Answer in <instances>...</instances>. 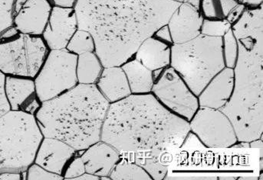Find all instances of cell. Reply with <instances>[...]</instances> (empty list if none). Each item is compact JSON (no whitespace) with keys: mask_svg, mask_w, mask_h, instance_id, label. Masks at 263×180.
I'll list each match as a JSON object with an SVG mask.
<instances>
[{"mask_svg":"<svg viewBox=\"0 0 263 180\" xmlns=\"http://www.w3.org/2000/svg\"><path fill=\"white\" fill-rule=\"evenodd\" d=\"M65 49L79 56L88 52H95L96 44L92 35L82 29H78L73 35Z\"/></svg>","mask_w":263,"mask_h":180,"instance_id":"obj_25","label":"cell"},{"mask_svg":"<svg viewBox=\"0 0 263 180\" xmlns=\"http://www.w3.org/2000/svg\"><path fill=\"white\" fill-rule=\"evenodd\" d=\"M222 56L226 68L233 69L237 60L239 47L237 40L233 34V30L230 29L222 38Z\"/></svg>","mask_w":263,"mask_h":180,"instance_id":"obj_26","label":"cell"},{"mask_svg":"<svg viewBox=\"0 0 263 180\" xmlns=\"http://www.w3.org/2000/svg\"><path fill=\"white\" fill-rule=\"evenodd\" d=\"M85 172L86 170H85V164H84L82 158L81 156H76V155L67 164L62 176H63L64 179L71 180L81 176Z\"/></svg>","mask_w":263,"mask_h":180,"instance_id":"obj_30","label":"cell"},{"mask_svg":"<svg viewBox=\"0 0 263 180\" xmlns=\"http://www.w3.org/2000/svg\"><path fill=\"white\" fill-rule=\"evenodd\" d=\"M15 0H0V35L13 26Z\"/></svg>","mask_w":263,"mask_h":180,"instance_id":"obj_28","label":"cell"},{"mask_svg":"<svg viewBox=\"0 0 263 180\" xmlns=\"http://www.w3.org/2000/svg\"><path fill=\"white\" fill-rule=\"evenodd\" d=\"M109 177L114 180L152 179L148 173L141 166L126 158H121Z\"/></svg>","mask_w":263,"mask_h":180,"instance_id":"obj_24","label":"cell"},{"mask_svg":"<svg viewBox=\"0 0 263 180\" xmlns=\"http://www.w3.org/2000/svg\"><path fill=\"white\" fill-rule=\"evenodd\" d=\"M26 1H27V0H15V5H14V15L20 10V8L25 4Z\"/></svg>","mask_w":263,"mask_h":180,"instance_id":"obj_38","label":"cell"},{"mask_svg":"<svg viewBox=\"0 0 263 180\" xmlns=\"http://www.w3.org/2000/svg\"><path fill=\"white\" fill-rule=\"evenodd\" d=\"M25 179L28 180H62L63 176L55 174L42 167L38 164H33L29 166L25 172Z\"/></svg>","mask_w":263,"mask_h":180,"instance_id":"obj_29","label":"cell"},{"mask_svg":"<svg viewBox=\"0 0 263 180\" xmlns=\"http://www.w3.org/2000/svg\"><path fill=\"white\" fill-rule=\"evenodd\" d=\"M189 123L191 131L206 147L227 148L238 142L231 122L221 110L200 107Z\"/></svg>","mask_w":263,"mask_h":180,"instance_id":"obj_10","label":"cell"},{"mask_svg":"<svg viewBox=\"0 0 263 180\" xmlns=\"http://www.w3.org/2000/svg\"><path fill=\"white\" fill-rule=\"evenodd\" d=\"M81 155L87 173L99 177H109L116 164L121 160L119 152L105 141H99L82 150Z\"/></svg>","mask_w":263,"mask_h":180,"instance_id":"obj_16","label":"cell"},{"mask_svg":"<svg viewBox=\"0 0 263 180\" xmlns=\"http://www.w3.org/2000/svg\"><path fill=\"white\" fill-rule=\"evenodd\" d=\"M190 131L189 122L165 108L152 93L130 94L109 105L101 141L121 156L172 153L183 145Z\"/></svg>","mask_w":263,"mask_h":180,"instance_id":"obj_2","label":"cell"},{"mask_svg":"<svg viewBox=\"0 0 263 180\" xmlns=\"http://www.w3.org/2000/svg\"><path fill=\"white\" fill-rule=\"evenodd\" d=\"M104 66L96 52L80 54L77 57L76 75L79 84H96Z\"/></svg>","mask_w":263,"mask_h":180,"instance_id":"obj_22","label":"cell"},{"mask_svg":"<svg viewBox=\"0 0 263 180\" xmlns=\"http://www.w3.org/2000/svg\"><path fill=\"white\" fill-rule=\"evenodd\" d=\"M121 66L127 77L132 94L152 93L155 82L153 71L147 69L134 57Z\"/></svg>","mask_w":263,"mask_h":180,"instance_id":"obj_20","label":"cell"},{"mask_svg":"<svg viewBox=\"0 0 263 180\" xmlns=\"http://www.w3.org/2000/svg\"><path fill=\"white\" fill-rule=\"evenodd\" d=\"M246 9H247V8H246L245 6L242 4H238L236 7L232 9L231 12L227 15V21L233 26V25L234 24L236 21H237L239 19V18L242 16Z\"/></svg>","mask_w":263,"mask_h":180,"instance_id":"obj_33","label":"cell"},{"mask_svg":"<svg viewBox=\"0 0 263 180\" xmlns=\"http://www.w3.org/2000/svg\"><path fill=\"white\" fill-rule=\"evenodd\" d=\"M199 11L203 19H227L232 9L239 3L235 0H188Z\"/></svg>","mask_w":263,"mask_h":180,"instance_id":"obj_23","label":"cell"},{"mask_svg":"<svg viewBox=\"0 0 263 180\" xmlns=\"http://www.w3.org/2000/svg\"><path fill=\"white\" fill-rule=\"evenodd\" d=\"M43 138L33 115L10 110L0 117V173L26 172Z\"/></svg>","mask_w":263,"mask_h":180,"instance_id":"obj_6","label":"cell"},{"mask_svg":"<svg viewBox=\"0 0 263 180\" xmlns=\"http://www.w3.org/2000/svg\"><path fill=\"white\" fill-rule=\"evenodd\" d=\"M78 56L68 50H49L34 78L40 102L54 99L79 84L76 75Z\"/></svg>","mask_w":263,"mask_h":180,"instance_id":"obj_8","label":"cell"},{"mask_svg":"<svg viewBox=\"0 0 263 180\" xmlns=\"http://www.w3.org/2000/svg\"><path fill=\"white\" fill-rule=\"evenodd\" d=\"M52 7L49 0H27L14 15V27L20 33L42 36Z\"/></svg>","mask_w":263,"mask_h":180,"instance_id":"obj_13","label":"cell"},{"mask_svg":"<svg viewBox=\"0 0 263 180\" xmlns=\"http://www.w3.org/2000/svg\"><path fill=\"white\" fill-rule=\"evenodd\" d=\"M25 179L24 173L17 172H4L0 173V180H20Z\"/></svg>","mask_w":263,"mask_h":180,"instance_id":"obj_34","label":"cell"},{"mask_svg":"<svg viewBox=\"0 0 263 180\" xmlns=\"http://www.w3.org/2000/svg\"><path fill=\"white\" fill-rule=\"evenodd\" d=\"M234 87V72L225 68L218 73L197 96L199 106L221 109L230 100Z\"/></svg>","mask_w":263,"mask_h":180,"instance_id":"obj_17","label":"cell"},{"mask_svg":"<svg viewBox=\"0 0 263 180\" xmlns=\"http://www.w3.org/2000/svg\"><path fill=\"white\" fill-rule=\"evenodd\" d=\"M78 29L74 8L53 6L42 38L49 50L65 49Z\"/></svg>","mask_w":263,"mask_h":180,"instance_id":"obj_11","label":"cell"},{"mask_svg":"<svg viewBox=\"0 0 263 180\" xmlns=\"http://www.w3.org/2000/svg\"><path fill=\"white\" fill-rule=\"evenodd\" d=\"M222 46V38L203 35L183 44L171 45L170 66L196 96L226 68Z\"/></svg>","mask_w":263,"mask_h":180,"instance_id":"obj_5","label":"cell"},{"mask_svg":"<svg viewBox=\"0 0 263 180\" xmlns=\"http://www.w3.org/2000/svg\"><path fill=\"white\" fill-rule=\"evenodd\" d=\"M96 85L110 103L118 102L132 94L127 77L121 66L104 68Z\"/></svg>","mask_w":263,"mask_h":180,"instance_id":"obj_19","label":"cell"},{"mask_svg":"<svg viewBox=\"0 0 263 180\" xmlns=\"http://www.w3.org/2000/svg\"><path fill=\"white\" fill-rule=\"evenodd\" d=\"M53 6L63 8H74L77 0H49Z\"/></svg>","mask_w":263,"mask_h":180,"instance_id":"obj_36","label":"cell"},{"mask_svg":"<svg viewBox=\"0 0 263 180\" xmlns=\"http://www.w3.org/2000/svg\"><path fill=\"white\" fill-rule=\"evenodd\" d=\"M239 4L243 5L247 9H253L262 6L263 0H235Z\"/></svg>","mask_w":263,"mask_h":180,"instance_id":"obj_35","label":"cell"},{"mask_svg":"<svg viewBox=\"0 0 263 180\" xmlns=\"http://www.w3.org/2000/svg\"><path fill=\"white\" fill-rule=\"evenodd\" d=\"M180 3L171 0H77L79 29L92 35L104 68L121 66L167 24Z\"/></svg>","mask_w":263,"mask_h":180,"instance_id":"obj_1","label":"cell"},{"mask_svg":"<svg viewBox=\"0 0 263 180\" xmlns=\"http://www.w3.org/2000/svg\"><path fill=\"white\" fill-rule=\"evenodd\" d=\"M231 29L232 25L227 19H203L200 35L213 38H222Z\"/></svg>","mask_w":263,"mask_h":180,"instance_id":"obj_27","label":"cell"},{"mask_svg":"<svg viewBox=\"0 0 263 180\" xmlns=\"http://www.w3.org/2000/svg\"><path fill=\"white\" fill-rule=\"evenodd\" d=\"M170 153L166 152H147L126 156V159L141 166L152 179H164L168 171Z\"/></svg>","mask_w":263,"mask_h":180,"instance_id":"obj_21","label":"cell"},{"mask_svg":"<svg viewBox=\"0 0 263 180\" xmlns=\"http://www.w3.org/2000/svg\"><path fill=\"white\" fill-rule=\"evenodd\" d=\"M171 1L177 2V3H186V2H188V0H171Z\"/></svg>","mask_w":263,"mask_h":180,"instance_id":"obj_39","label":"cell"},{"mask_svg":"<svg viewBox=\"0 0 263 180\" xmlns=\"http://www.w3.org/2000/svg\"><path fill=\"white\" fill-rule=\"evenodd\" d=\"M100 179V177L96 175L91 174V173H87L85 172L81 176H78V177L74 178L72 180H98Z\"/></svg>","mask_w":263,"mask_h":180,"instance_id":"obj_37","label":"cell"},{"mask_svg":"<svg viewBox=\"0 0 263 180\" xmlns=\"http://www.w3.org/2000/svg\"><path fill=\"white\" fill-rule=\"evenodd\" d=\"M5 80L6 75L0 71V117L11 110L5 92Z\"/></svg>","mask_w":263,"mask_h":180,"instance_id":"obj_31","label":"cell"},{"mask_svg":"<svg viewBox=\"0 0 263 180\" xmlns=\"http://www.w3.org/2000/svg\"><path fill=\"white\" fill-rule=\"evenodd\" d=\"M153 36L156 38L157 39L166 43V44L169 45L173 44L171 32H170L167 25H165V26H163L162 27H160V29H158V30L155 32V33L154 34Z\"/></svg>","mask_w":263,"mask_h":180,"instance_id":"obj_32","label":"cell"},{"mask_svg":"<svg viewBox=\"0 0 263 180\" xmlns=\"http://www.w3.org/2000/svg\"><path fill=\"white\" fill-rule=\"evenodd\" d=\"M239 52L234 87L221 111L229 118L238 142L262 138L263 132V7L247 9L232 26Z\"/></svg>","mask_w":263,"mask_h":180,"instance_id":"obj_3","label":"cell"},{"mask_svg":"<svg viewBox=\"0 0 263 180\" xmlns=\"http://www.w3.org/2000/svg\"><path fill=\"white\" fill-rule=\"evenodd\" d=\"M49 51L42 36L17 32L0 37V71L6 76L34 79Z\"/></svg>","mask_w":263,"mask_h":180,"instance_id":"obj_7","label":"cell"},{"mask_svg":"<svg viewBox=\"0 0 263 180\" xmlns=\"http://www.w3.org/2000/svg\"><path fill=\"white\" fill-rule=\"evenodd\" d=\"M203 21L201 14L192 5L188 2L180 3L166 24L173 44H183L199 36Z\"/></svg>","mask_w":263,"mask_h":180,"instance_id":"obj_14","label":"cell"},{"mask_svg":"<svg viewBox=\"0 0 263 180\" xmlns=\"http://www.w3.org/2000/svg\"><path fill=\"white\" fill-rule=\"evenodd\" d=\"M134 58L153 72L164 70L171 65V45L149 37L140 45Z\"/></svg>","mask_w":263,"mask_h":180,"instance_id":"obj_18","label":"cell"},{"mask_svg":"<svg viewBox=\"0 0 263 180\" xmlns=\"http://www.w3.org/2000/svg\"><path fill=\"white\" fill-rule=\"evenodd\" d=\"M110 104L96 84H77L43 102L35 117L43 137L61 140L80 152L101 141Z\"/></svg>","mask_w":263,"mask_h":180,"instance_id":"obj_4","label":"cell"},{"mask_svg":"<svg viewBox=\"0 0 263 180\" xmlns=\"http://www.w3.org/2000/svg\"><path fill=\"white\" fill-rule=\"evenodd\" d=\"M152 93L165 108L187 122L200 108L197 96L171 66L162 71Z\"/></svg>","mask_w":263,"mask_h":180,"instance_id":"obj_9","label":"cell"},{"mask_svg":"<svg viewBox=\"0 0 263 180\" xmlns=\"http://www.w3.org/2000/svg\"><path fill=\"white\" fill-rule=\"evenodd\" d=\"M77 152L61 140L44 137L39 146L34 163L52 173L62 176L67 164Z\"/></svg>","mask_w":263,"mask_h":180,"instance_id":"obj_15","label":"cell"},{"mask_svg":"<svg viewBox=\"0 0 263 180\" xmlns=\"http://www.w3.org/2000/svg\"><path fill=\"white\" fill-rule=\"evenodd\" d=\"M5 92L12 111H24L35 116L41 106L35 90L34 79L6 76Z\"/></svg>","mask_w":263,"mask_h":180,"instance_id":"obj_12","label":"cell"}]
</instances>
